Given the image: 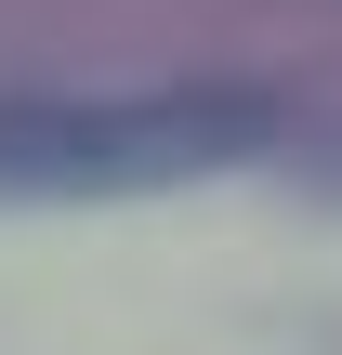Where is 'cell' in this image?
Masks as SVG:
<instances>
[{
  "label": "cell",
  "instance_id": "cell-1",
  "mask_svg": "<svg viewBox=\"0 0 342 355\" xmlns=\"http://www.w3.org/2000/svg\"><path fill=\"white\" fill-rule=\"evenodd\" d=\"M277 145V92L171 79V92H0V198H145Z\"/></svg>",
  "mask_w": 342,
  "mask_h": 355
}]
</instances>
